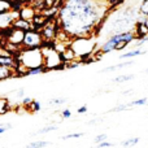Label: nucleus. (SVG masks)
<instances>
[{"label":"nucleus","instance_id":"obj_1","mask_svg":"<svg viewBox=\"0 0 148 148\" xmlns=\"http://www.w3.org/2000/svg\"><path fill=\"white\" fill-rule=\"evenodd\" d=\"M107 5L99 0H62L57 12L60 29L72 38L90 36L95 27L101 26Z\"/></svg>","mask_w":148,"mask_h":148},{"label":"nucleus","instance_id":"obj_2","mask_svg":"<svg viewBox=\"0 0 148 148\" xmlns=\"http://www.w3.org/2000/svg\"><path fill=\"white\" fill-rule=\"evenodd\" d=\"M14 57L20 62L18 66L25 70L43 65V53H42L40 47H38V48H21V51Z\"/></svg>","mask_w":148,"mask_h":148},{"label":"nucleus","instance_id":"obj_3","mask_svg":"<svg viewBox=\"0 0 148 148\" xmlns=\"http://www.w3.org/2000/svg\"><path fill=\"white\" fill-rule=\"evenodd\" d=\"M69 46L74 51L77 57L84 60L92 56V53L95 52L96 43L94 39L88 38V36H75V38H73V40H70Z\"/></svg>","mask_w":148,"mask_h":148},{"label":"nucleus","instance_id":"obj_4","mask_svg":"<svg viewBox=\"0 0 148 148\" xmlns=\"http://www.w3.org/2000/svg\"><path fill=\"white\" fill-rule=\"evenodd\" d=\"M134 39H136L134 30L125 31V33L113 34V35L110 36V38L108 39V40L105 42L101 47H100V52H101L103 55L109 53V52L113 51V48H114V46L117 43H120V42H127V43L130 44V43H133V42H134Z\"/></svg>","mask_w":148,"mask_h":148},{"label":"nucleus","instance_id":"obj_5","mask_svg":"<svg viewBox=\"0 0 148 148\" xmlns=\"http://www.w3.org/2000/svg\"><path fill=\"white\" fill-rule=\"evenodd\" d=\"M43 42L44 40L40 31L30 29V30L25 31L23 40L21 43V48H38V47H42Z\"/></svg>","mask_w":148,"mask_h":148},{"label":"nucleus","instance_id":"obj_6","mask_svg":"<svg viewBox=\"0 0 148 148\" xmlns=\"http://www.w3.org/2000/svg\"><path fill=\"white\" fill-rule=\"evenodd\" d=\"M12 26L14 29H18V30L27 31L31 29V21H27V20H25V18H21L20 16H17V18L12 22Z\"/></svg>","mask_w":148,"mask_h":148},{"label":"nucleus","instance_id":"obj_7","mask_svg":"<svg viewBox=\"0 0 148 148\" xmlns=\"http://www.w3.org/2000/svg\"><path fill=\"white\" fill-rule=\"evenodd\" d=\"M36 14V10L34 9L33 7H21L20 12H18V16L21 18H25L27 21H31L34 18V16Z\"/></svg>","mask_w":148,"mask_h":148},{"label":"nucleus","instance_id":"obj_8","mask_svg":"<svg viewBox=\"0 0 148 148\" xmlns=\"http://www.w3.org/2000/svg\"><path fill=\"white\" fill-rule=\"evenodd\" d=\"M10 77H16V70L7 65H0V81L8 79Z\"/></svg>","mask_w":148,"mask_h":148},{"label":"nucleus","instance_id":"obj_9","mask_svg":"<svg viewBox=\"0 0 148 148\" xmlns=\"http://www.w3.org/2000/svg\"><path fill=\"white\" fill-rule=\"evenodd\" d=\"M134 61H126V62H121V64H116V65H110L108 68H104L103 70H100V73H108V72H114L117 69H122V68H127L130 65H133Z\"/></svg>","mask_w":148,"mask_h":148},{"label":"nucleus","instance_id":"obj_10","mask_svg":"<svg viewBox=\"0 0 148 148\" xmlns=\"http://www.w3.org/2000/svg\"><path fill=\"white\" fill-rule=\"evenodd\" d=\"M147 51L146 49H139V48H135L133 51H129L126 53L121 55V59H130V57H136V56H140V55H146Z\"/></svg>","mask_w":148,"mask_h":148},{"label":"nucleus","instance_id":"obj_11","mask_svg":"<svg viewBox=\"0 0 148 148\" xmlns=\"http://www.w3.org/2000/svg\"><path fill=\"white\" fill-rule=\"evenodd\" d=\"M47 72V69L42 65V66H35V68H30V69H26L25 75H36V74H42Z\"/></svg>","mask_w":148,"mask_h":148},{"label":"nucleus","instance_id":"obj_12","mask_svg":"<svg viewBox=\"0 0 148 148\" xmlns=\"http://www.w3.org/2000/svg\"><path fill=\"white\" fill-rule=\"evenodd\" d=\"M135 78V75L134 74H123V75H118L116 77V78L112 79L113 83H123V82L126 81H131V79Z\"/></svg>","mask_w":148,"mask_h":148},{"label":"nucleus","instance_id":"obj_13","mask_svg":"<svg viewBox=\"0 0 148 148\" xmlns=\"http://www.w3.org/2000/svg\"><path fill=\"white\" fill-rule=\"evenodd\" d=\"M139 143V138H131V139H127L125 142H121L120 146L121 147H134Z\"/></svg>","mask_w":148,"mask_h":148},{"label":"nucleus","instance_id":"obj_14","mask_svg":"<svg viewBox=\"0 0 148 148\" xmlns=\"http://www.w3.org/2000/svg\"><path fill=\"white\" fill-rule=\"evenodd\" d=\"M51 143L49 142H44V140H39V142H33L29 144L30 148H44V147H49Z\"/></svg>","mask_w":148,"mask_h":148},{"label":"nucleus","instance_id":"obj_15","mask_svg":"<svg viewBox=\"0 0 148 148\" xmlns=\"http://www.w3.org/2000/svg\"><path fill=\"white\" fill-rule=\"evenodd\" d=\"M27 108L31 110V112L36 113V112H39V110H40L42 105H40V103H39V101H36V100H31V103L27 105Z\"/></svg>","mask_w":148,"mask_h":148},{"label":"nucleus","instance_id":"obj_16","mask_svg":"<svg viewBox=\"0 0 148 148\" xmlns=\"http://www.w3.org/2000/svg\"><path fill=\"white\" fill-rule=\"evenodd\" d=\"M130 105H129V103L127 104H121V105H117V107H114V108H112L110 110H108V112H110V113H113V112H122V110H126V109H130Z\"/></svg>","mask_w":148,"mask_h":148},{"label":"nucleus","instance_id":"obj_17","mask_svg":"<svg viewBox=\"0 0 148 148\" xmlns=\"http://www.w3.org/2000/svg\"><path fill=\"white\" fill-rule=\"evenodd\" d=\"M147 104V97H142V99H138V100H134V101H130L129 105L131 108L133 107H139V105H146Z\"/></svg>","mask_w":148,"mask_h":148},{"label":"nucleus","instance_id":"obj_18","mask_svg":"<svg viewBox=\"0 0 148 148\" xmlns=\"http://www.w3.org/2000/svg\"><path fill=\"white\" fill-rule=\"evenodd\" d=\"M139 12H140L143 16H147V17H148V0H143V1L140 3Z\"/></svg>","mask_w":148,"mask_h":148},{"label":"nucleus","instance_id":"obj_19","mask_svg":"<svg viewBox=\"0 0 148 148\" xmlns=\"http://www.w3.org/2000/svg\"><path fill=\"white\" fill-rule=\"evenodd\" d=\"M57 130V126L56 125H49V126H46V127L40 129L36 134H46V133H49V131H55Z\"/></svg>","mask_w":148,"mask_h":148},{"label":"nucleus","instance_id":"obj_20","mask_svg":"<svg viewBox=\"0 0 148 148\" xmlns=\"http://www.w3.org/2000/svg\"><path fill=\"white\" fill-rule=\"evenodd\" d=\"M84 134L83 133H74V134H68V135L62 136L64 140H68V139H78V138H82Z\"/></svg>","mask_w":148,"mask_h":148},{"label":"nucleus","instance_id":"obj_21","mask_svg":"<svg viewBox=\"0 0 148 148\" xmlns=\"http://www.w3.org/2000/svg\"><path fill=\"white\" fill-rule=\"evenodd\" d=\"M8 109V103L7 100L4 99H0V114H4Z\"/></svg>","mask_w":148,"mask_h":148},{"label":"nucleus","instance_id":"obj_22","mask_svg":"<svg viewBox=\"0 0 148 148\" xmlns=\"http://www.w3.org/2000/svg\"><path fill=\"white\" fill-rule=\"evenodd\" d=\"M66 103V99H51L49 100V105H61V104H65Z\"/></svg>","mask_w":148,"mask_h":148},{"label":"nucleus","instance_id":"obj_23","mask_svg":"<svg viewBox=\"0 0 148 148\" xmlns=\"http://www.w3.org/2000/svg\"><path fill=\"white\" fill-rule=\"evenodd\" d=\"M129 46L127 42H120V43H117L114 46V48H113V51H122L123 48H126V47Z\"/></svg>","mask_w":148,"mask_h":148},{"label":"nucleus","instance_id":"obj_24","mask_svg":"<svg viewBox=\"0 0 148 148\" xmlns=\"http://www.w3.org/2000/svg\"><path fill=\"white\" fill-rule=\"evenodd\" d=\"M148 43V35L142 36V38H138V40L135 42V47H142L143 44Z\"/></svg>","mask_w":148,"mask_h":148},{"label":"nucleus","instance_id":"obj_25","mask_svg":"<svg viewBox=\"0 0 148 148\" xmlns=\"http://www.w3.org/2000/svg\"><path fill=\"white\" fill-rule=\"evenodd\" d=\"M97 147L99 148H110V147H113V143H109L108 140H103V142L97 143Z\"/></svg>","mask_w":148,"mask_h":148},{"label":"nucleus","instance_id":"obj_26","mask_svg":"<svg viewBox=\"0 0 148 148\" xmlns=\"http://www.w3.org/2000/svg\"><path fill=\"white\" fill-rule=\"evenodd\" d=\"M123 1H125V0H108V5L114 8V7H118L120 4H122Z\"/></svg>","mask_w":148,"mask_h":148},{"label":"nucleus","instance_id":"obj_27","mask_svg":"<svg viewBox=\"0 0 148 148\" xmlns=\"http://www.w3.org/2000/svg\"><path fill=\"white\" fill-rule=\"evenodd\" d=\"M107 138H108V135H107V134H100V135H97L96 138H95V142H96V143H99V142L107 140Z\"/></svg>","mask_w":148,"mask_h":148},{"label":"nucleus","instance_id":"obj_28","mask_svg":"<svg viewBox=\"0 0 148 148\" xmlns=\"http://www.w3.org/2000/svg\"><path fill=\"white\" fill-rule=\"evenodd\" d=\"M61 116H62V118H70L72 117V112L69 109H64L61 112Z\"/></svg>","mask_w":148,"mask_h":148},{"label":"nucleus","instance_id":"obj_29","mask_svg":"<svg viewBox=\"0 0 148 148\" xmlns=\"http://www.w3.org/2000/svg\"><path fill=\"white\" fill-rule=\"evenodd\" d=\"M30 103H31V99H30V97H23L22 101H21V104L25 105V107H27V105L30 104Z\"/></svg>","mask_w":148,"mask_h":148},{"label":"nucleus","instance_id":"obj_30","mask_svg":"<svg viewBox=\"0 0 148 148\" xmlns=\"http://www.w3.org/2000/svg\"><path fill=\"white\" fill-rule=\"evenodd\" d=\"M77 112H78L79 114H83V113L87 112V107H86V105H82V107L78 108V110H77Z\"/></svg>","mask_w":148,"mask_h":148},{"label":"nucleus","instance_id":"obj_31","mask_svg":"<svg viewBox=\"0 0 148 148\" xmlns=\"http://www.w3.org/2000/svg\"><path fill=\"white\" fill-rule=\"evenodd\" d=\"M8 129H10V125H7V126H0V134L5 133V131H7Z\"/></svg>","mask_w":148,"mask_h":148},{"label":"nucleus","instance_id":"obj_32","mask_svg":"<svg viewBox=\"0 0 148 148\" xmlns=\"http://www.w3.org/2000/svg\"><path fill=\"white\" fill-rule=\"evenodd\" d=\"M23 95H25V90H23V88L18 90V92H17V96H18V97H23Z\"/></svg>","mask_w":148,"mask_h":148},{"label":"nucleus","instance_id":"obj_33","mask_svg":"<svg viewBox=\"0 0 148 148\" xmlns=\"http://www.w3.org/2000/svg\"><path fill=\"white\" fill-rule=\"evenodd\" d=\"M133 91H134V90H126V91H123L122 92V95H125V96H126V95H131V94H133Z\"/></svg>","mask_w":148,"mask_h":148},{"label":"nucleus","instance_id":"obj_34","mask_svg":"<svg viewBox=\"0 0 148 148\" xmlns=\"http://www.w3.org/2000/svg\"><path fill=\"white\" fill-rule=\"evenodd\" d=\"M100 121H101V120H94V121H90L88 125H96V123H97V122H100Z\"/></svg>","mask_w":148,"mask_h":148},{"label":"nucleus","instance_id":"obj_35","mask_svg":"<svg viewBox=\"0 0 148 148\" xmlns=\"http://www.w3.org/2000/svg\"><path fill=\"white\" fill-rule=\"evenodd\" d=\"M144 73H146V74H148V69H146V70H144Z\"/></svg>","mask_w":148,"mask_h":148}]
</instances>
